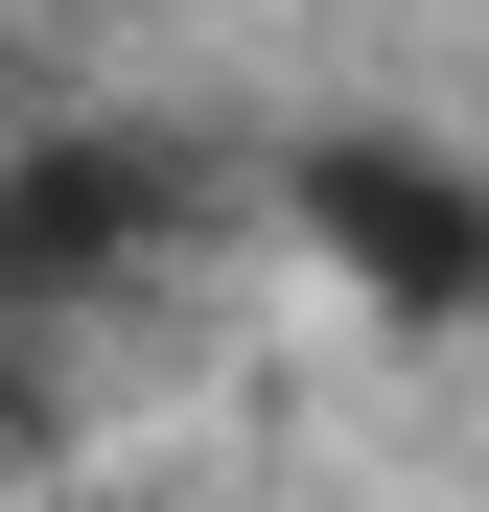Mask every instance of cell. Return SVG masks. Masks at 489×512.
<instances>
[{
  "instance_id": "6da1fadb",
  "label": "cell",
  "mask_w": 489,
  "mask_h": 512,
  "mask_svg": "<svg viewBox=\"0 0 489 512\" xmlns=\"http://www.w3.org/2000/svg\"><path fill=\"white\" fill-rule=\"evenodd\" d=\"M210 210H233L210 140H163V117H24L0 140V303H94L140 256H187Z\"/></svg>"
},
{
  "instance_id": "7a4b0ae2",
  "label": "cell",
  "mask_w": 489,
  "mask_h": 512,
  "mask_svg": "<svg viewBox=\"0 0 489 512\" xmlns=\"http://www.w3.org/2000/svg\"><path fill=\"white\" fill-rule=\"evenodd\" d=\"M280 233L326 256L350 303H396V326H489V163H443V140H303L280 163Z\"/></svg>"
}]
</instances>
